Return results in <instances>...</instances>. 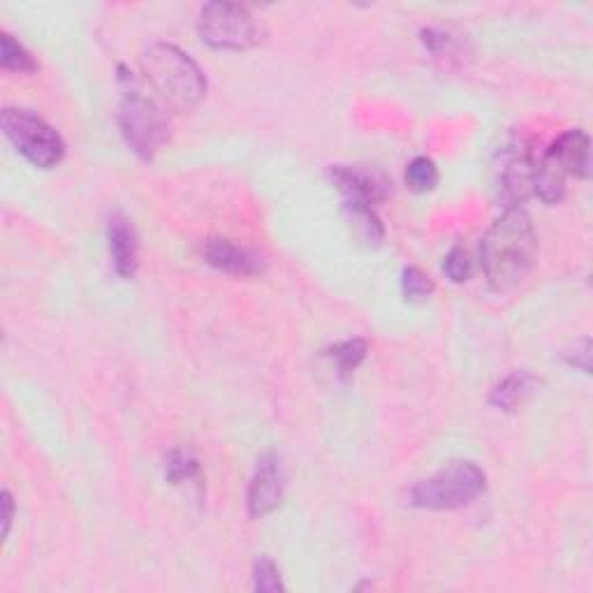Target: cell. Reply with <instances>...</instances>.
I'll return each instance as SVG.
<instances>
[{
	"label": "cell",
	"instance_id": "12",
	"mask_svg": "<svg viewBox=\"0 0 593 593\" xmlns=\"http://www.w3.org/2000/svg\"><path fill=\"white\" fill-rule=\"evenodd\" d=\"M568 177H589V135L584 130H568L547 149Z\"/></svg>",
	"mask_w": 593,
	"mask_h": 593
},
{
	"label": "cell",
	"instance_id": "3",
	"mask_svg": "<svg viewBox=\"0 0 593 593\" xmlns=\"http://www.w3.org/2000/svg\"><path fill=\"white\" fill-rule=\"evenodd\" d=\"M121 88H123V100L119 107V128L121 135L128 142V146L142 156L144 161H151L161 146L169 138V128L163 117V111L158 105L149 100L138 86L135 76H130L121 68Z\"/></svg>",
	"mask_w": 593,
	"mask_h": 593
},
{
	"label": "cell",
	"instance_id": "15",
	"mask_svg": "<svg viewBox=\"0 0 593 593\" xmlns=\"http://www.w3.org/2000/svg\"><path fill=\"white\" fill-rule=\"evenodd\" d=\"M165 477H167V483H171V485L198 481L200 477L198 456L183 448L171 450L165 459Z\"/></svg>",
	"mask_w": 593,
	"mask_h": 593
},
{
	"label": "cell",
	"instance_id": "10",
	"mask_svg": "<svg viewBox=\"0 0 593 593\" xmlns=\"http://www.w3.org/2000/svg\"><path fill=\"white\" fill-rule=\"evenodd\" d=\"M204 260L214 266V270L229 274V276H258L264 272V260L256 251L246 246H239L223 237H212L204 241Z\"/></svg>",
	"mask_w": 593,
	"mask_h": 593
},
{
	"label": "cell",
	"instance_id": "21",
	"mask_svg": "<svg viewBox=\"0 0 593 593\" xmlns=\"http://www.w3.org/2000/svg\"><path fill=\"white\" fill-rule=\"evenodd\" d=\"M443 270H446L448 278L454 281V283H464V281H469L471 274H473V260H471V253L466 251L464 246H454L452 251L448 253V258H446Z\"/></svg>",
	"mask_w": 593,
	"mask_h": 593
},
{
	"label": "cell",
	"instance_id": "4",
	"mask_svg": "<svg viewBox=\"0 0 593 593\" xmlns=\"http://www.w3.org/2000/svg\"><path fill=\"white\" fill-rule=\"evenodd\" d=\"M487 487L483 469L473 462H452L411 489V503L427 510H456L473 503Z\"/></svg>",
	"mask_w": 593,
	"mask_h": 593
},
{
	"label": "cell",
	"instance_id": "7",
	"mask_svg": "<svg viewBox=\"0 0 593 593\" xmlns=\"http://www.w3.org/2000/svg\"><path fill=\"white\" fill-rule=\"evenodd\" d=\"M330 177L334 186L346 195L348 202L361 204H380L390 195V179L382 175L380 169L373 167H351V165H336L330 169Z\"/></svg>",
	"mask_w": 593,
	"mask_h": 593
},
{
	"label": "cell",
	"instance_id": "17",
	"mask_svg": "<svg viewBox=\"0 0 593 593\" xmlns=\"http://www.w3.org/2000/svg\"><path fill=\"white\" fill-rule=\"evenodd\" d=\"M0 45H3V51H0V61H3L5 70L19 72V74L37 70V63L33 61L31 51L22 43H16L10 33H3V37H0Z\"/></svg>",
	"mask_w": 593,
	"mask_h": 593
},
{
	"label": "cell",
	"instance_id": "1",
	"mask_svg": "<svg viewBox=\"0 0 593 593\" xmlns=\"http://www.w3.org/2000/svg\"><path fill=\"white\" fill-rule=\"evenodd\" d=\"M535 253H538V237L531 216L522 206L506 209V214L487 229L481 246V262L489 288L508 293L520 285L531 272Z\"/></svg>",
	"mask_w": 593,
	"mask_h": 593
},
{
	"label": "cell",
	"instance_id": "18",
	"mask_svg": "<svg viewBox=\"0 0 593 593\" xmlns=\"http://www.w3.org/2000/svg\"><path fill=\"white\" fill-rule=\"evenodd\" d=\"M406 183L415 190V193H429L438 183V167L431 158L419 156L415 158L406 169Z\"/></svg>",
	"mask_w": 593,
	"mask_h": 593
},
{
	"label": "cell",
	"instance_id": "9",
	"mask_svg": "<svg viewBox=\"0 0 593 593\" xmlns=\"http://www.w3.org/2000/svg\"><path fill=\"white\" fill-rule=\"evenodd\" d=\"M283 471L278 456L266 452L258 459V469L253 473L251 487H248V512L251 518H264L274 512L283 501Z\"/></svg>",
	"mask_w": 593,
	"mask_h": 593
},
{
	"label": "cell",
	"instance_id": "16",
	"mask_svg": "<svg viewBox=\"0 0 593 593\" xmlns=\"http://www.w3.org/2000/svg\"><path fill=\"white\" fill-rule=\"evenodd\" d=\"M328 357L334 361L339 373L343 378H348L361 361H365L367 357V343L361 339H348V341H341L336 343V346L328 353Z\"/></svg>",
	"mask_w": 593,
	"mask_h": 593
},
{
	"label": "cell",
	"instance_id": "11",
	"mask_svg": "<svg viewBox=\"0 0 593 593\" xmlns=\"http://www.w3.org/2000/svg\"><path fill=\"white\" fill-rule=\"evenodd\" d=\"M107 239H109V253L114 260V270L119 276L132 278L140 264V246L138 235L132 229L130 221L121 214H111L107 223Z\"/></svg>",
	"mask_w": 593,
	"mask_h": 593
},
{
	"label": "cell",
	"instance_id": "19",
	"mask_svg": "<svg viewBox=\"0 0 593 593\" xmlns=\"http://www.w3.org/2000/svg\"><path fill=\"white\" fill-rule=\"evenodd\" d=\"M253 586L256 591H264V593H274V591H283V582H281V572L276 568V564L270 557H260L253 566Z\"/></svg>",
	"mask_w": 593,
	"mask_h": 593
},
{
	"label": "cell",
	"instance_id": "6",
	"mask_svg": "<svg viewBox=\"0 0 593 593\" xmlns=\"http://www.w3.org/2000/svg\"><path fill=\"white\" fill-rule=\"evenodd\" d=\"M200 37L214 49L244 51L260 43V24L251 10L237 3H209L198 19Z\"/></svg>",
	"mask_w": 593,
	"mask_h": 593
},
{
	"label": "cell",
	"instance_id": "20",
	"mask_svg": "<svg viewBox=\"0 0 593 593\" xmlns=\"http://www.w3.org/2000/svg\"><path fill=\"white\" fill-rule=\"evenodd\" d=\"M401 285H404V295L406 299H427L434 293V281L429 274H425L417 266H408L404 270V278H401Z\"/></svg>",
	"mask_w": 593,
	"mask_h": 593
},
{
	"label": "cell",
	"instance_id": "5",
	"mask_svg": "<svg viewBox=\"0 0 593 593\" xmlns=\"http://www.w3.org/2000/svg\"><path fill=\"white\" fill-rule=\"evenodd\" d=\"M0 123L14 149L35 167L49 169L63 161L66 144L61 135L33 111L8 107Z\"/></svg>",
	"mask_w": 593,
	"mask_h": 593
},
{
	"label": "cell",
	"instance_id": "14",
	"mask_svg": "<svg viewBox=\"0 0 593 593\" xmlns=\"http://www.w3.org/2000/svg\"><path fill=\"white\" fill-rule=\"evenodd\" d=\"M531 388L533 378L526 371H514L491 390L489 401L501 411H514L524 404V399L531 394Z\"/></svg>",
	"mask_w": 593,
	"mask_h": 593
},
{
	"label": "cell",
	"instance_id": "22",
	"mask_svg": "<svg viewBox=\"0 0 593 593\" xmlns=\"http://www.w3.org/2000/svg\"><path fill=\"white\" fill-rule=\"evenodd\" d=\"M3 538H8L10 533V526H12V518H14V501H12V494L5 489L3 491Z\"/></svg>",
	"mask_w": 593,
	"mask_h": 593
},
{
	"label": "cell",
	"instance_id": "8",
	"mask_svg": "<svg viewBox=\"0 0 593 593\" xmlns=\"http://www.w3.org/2000/svg\"><path fill=\"white\" fill-rule=\"evenodd\" d=\"M535 151L526 142H518L510 146L506 167L501 171V200L506 209L520 206L533 193V175H535Z\"/></svg>",
	"mask_w": 593,
	"mask_h": 593
},
{
	"label": "cell",
	"instance_id": "2",
	"mask_svg": "<svg viewBox=\"0 0 593 593\" xmlns=\"http://www.w3.org/2000/svg\"><path fill=\"white\" fill-rule=\"evenodd\" d=\"M142 72L153 93H158V98L177 111L198 107L206 93L204 72L175 45H149L142 54Z\"/></svg>",
	"mask_w": 593,
	"mask_h": 593
},
{
	"label": "cell",
	"instance_id": "13",
	"mask_svg": "<svg viewBox=\"0 0 593 593\" xmlns=\"http://www.w3.org/2000/svg\"><path fill=\"white\" fill-rule=\"evenodd\" d=\"M343 209H346L348 223L353 227V233L359 237V241H365L367 246H378L382 237H386V229H382V223L373 212V206L346 200Z\"/></svg>",
	"mask_w": 593,
	"mask_h": 593
}]
</instances>
